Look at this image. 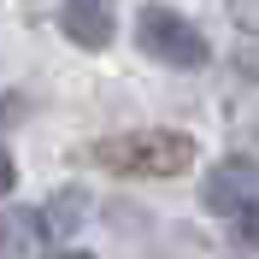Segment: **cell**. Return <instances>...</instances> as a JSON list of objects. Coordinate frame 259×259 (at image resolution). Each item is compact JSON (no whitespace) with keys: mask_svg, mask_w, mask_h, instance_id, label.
<instances>
[{"mask_svg":"<svg viewBox=\"0 0 259 259\" xmlns=\"http://www.w3.org/2000/svg\"><path fill=\"white\" fill-rule=\"evenodd\" d=\"M194 153L200 147L183 130H130V136H106L89 147V159L100 171H118V177H183Z\"/></svg>","mask_w":259,"mask_h":259,"instance_id":"6da1fadb","label":"cell"},{"mask_svg":"<svg viewBox=\"0 0 259 259\" xmlns=\"http://www.w3.org/2000/svg\"><path fill=\"white\" fill-rule=\"evenodd\" d=\"M136 48L147 59H159V65H177V71H200L212 59L206 35L194 30L183 12H171V6H142L136 12Z\"/></svg>","mask_w":259,"mask_h":259,"instance_id":"7a4b0ae2","label":"cell"},{"mask_svg":"<svg viewBox=\"0 0 259 259\" xmlns=\"http://www.w3.org/2000/svg\"><path fill=\"white\" fill-rule=\"evenodd\" d=\"M200 200H206V212H218V218H242V212L259 200V165H253V159H224V165H212Z\"/></svg>","mask_w":259,"mask_h":259,"instance_id":"3957f363","label":"cell"},{"mask_svg":"<svg viewBox=\"0 0 259 259\" xmlns=\"http://www.w3.org/2000/svg\"><path fill=\"white\" fill-rule=\"evenodd\" d=\"M59 30L77 41V48H106L118 30V18H112V0H65V12H59Z\"/></svg>","mask_w":259,"mask_h":259,"instance_id":"277c9868","label":"cell"},{"mask_svg":"<svg viewBox=\"0 0 259 259\" xmlns=\"http://www.w3.org/2000/svg\"><path fill=\"white\" fill-rule=\"evenodd\" d=\"M82 212H89V194H82V189H65V194H53V206H48V230H53V236H71Z\"/></svg>","mask_w":259,"mask_h":259,"instance_id":"5b68a950","label":"cell"},{"mask_svg":"<svg viewBox=\"0 0 259 259\" xmlns=\"http://www.w3.org/2000/svg\"><path fill=\"white\" fill-rule=\"evenodd\" d=\"M35 218H24V212H12V218H0V247H12V253H35Z\"/></svg>","mask_w":259,"mask_h":259,"instance_id":"8992f818","label":"cell"},{"mask_svg":"<svg viewBox=\"0 0 259 259\" xmlns=\"http://www.w3.org/2000/svg\"><path fill=\"white\" fill-rule=\"evenodd\" d=\"M236 236H242V247H259V200L236 218Z\"/></svg>","mask_w":259,"mask_h":259,"instance_id":"52a82bcc","label":"cell"},{"mask_svg":"<svg viewBox=\"0 0 259 259\" xmlns=\"http://www.w3.org/2000/svg\"><path fill=\"white\" fill-rule=\"evenodd\" d=\"M18 118H24V100H18V95H0V130H12Z\"/></svg>","mask_w":259,"mask_h":259,"instance_id":"ba28073f","label":"cell"},{"mask_svg":"<svg viewBox=\"0 0 259 259\" xmlns=\"http://www.w3.org/2000/svg\"><path fill=\"white\" fill-rule=\"evenodd\" d=\"M12 183H18V171H12V159L0 153V194H12Z\"/></svg>","mask_w":259,"mask_h":259,"instance_id":"9c48e42d","label":"cell"},{"mask_svg":"<svg viewBox=\"0 0 259 259\" xmlns=\"http://www.w3.org/2000/svg\"><path fill=\"white\" fill-rule=\"evenodd\" d=\"M242 24H253V30H259V0H242Z\"/></svg>","mask_w":259,"mask_h":259,"instance_id":"30bf717a","label":"cell"},{"mask_svg":"<svg viewBox=\"0 0 259 259\" xmlns=\"http://www.w3.org/2000/svg\"><path fill=\"white\" fill-rule=\"evenodd\" d=\"M53 259H95V253H82V247H71V253H53Z\"/></svg>","mask_w":259,"mask_h":259,"instance_id":"8fae6325","label":"cell"}]
</instances>
